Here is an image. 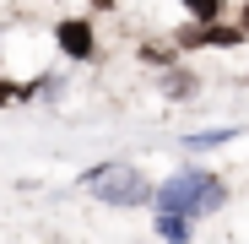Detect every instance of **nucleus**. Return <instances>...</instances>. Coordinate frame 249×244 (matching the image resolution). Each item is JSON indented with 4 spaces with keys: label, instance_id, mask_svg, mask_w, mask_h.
Instances as JSON below:
<instances>
[{
    "label": "nucleus",
    "instance_id": "nucleus-1",
    "mask_svg": "<svg viewBox=\"0 0 249 244\" xmlns=\"http://www.w3.org/2000/svg\"><path fill=\"white\" fill-rule=\"evenodd\" d=\"M60 44H65V55H76V60L92 55V27H87V22H65V27H60Z\"/></svg>",
    "mask_w": 249,
    "mask_h": 244
},
{
    "label": "nucleus",
    "instance_id": "nucleus-2",
    "mask_svg": "<svg viewBox=\"0 0 249 244\" xmlns=\"http://www.w3.org/2000/svg\"><path fill=\"white\" fill-rule=\"evenodd\" d=\"M184 6H190L200 22H212V17H217V0H184Z\"/></svg>",
    "mask_w": 249,
    "mask_h": 244
},
{
    "label": "nucleus",
    "instance_id": "nucleus-3",
    "mask_svg": "<svg viewBox=\"0 0 249 244\" xmlns=\"http://www.w3.org/2000/svg\"><path fill=\"white\" fill-rule=\"evenodd\" d=\"M200 44H238V33H233V27H212V33L200 38Z\"/></svg>",
    "mask_w": 249,
    "mask_h": 244
},
{
    "label": "nucleus",
    "instance_id": "nucleus-4",
    "mask_svg": "<svg viewBox=\"0 0 249 244\" xmlns=\"http://www.w3.org/2000/svg\"><path fill=\"white\" fill-rule=\"evenodd\" d=\"M11 98H17V93H11V87H6V81H0V103H11Z\"/></svg>",
    "mask_w": 249,
    "mask_h": 244
},
{
    "label": "nucleus",
    "instance_id": "nucleus-5",
    "mask_svg": "<svg viewBox=\"0 0 249 244\" xmlns=\"http://www.w3.org/2000/svg\"><path fill=\"white\" fill-rule=\"evenodd\" d=\"M244 33H249V6H244Z\"/></svg>",
    "mask_w": 249,
    "mask_h": 244
}]
</instances>
